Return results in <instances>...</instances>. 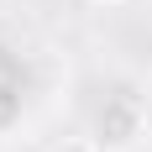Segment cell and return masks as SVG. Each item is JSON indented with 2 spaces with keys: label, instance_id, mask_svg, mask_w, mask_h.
<instances>
[{
  "label": "cell",
  "instance_id": "3957f363",
  "mask_svg": "<svg viewBox=\"0 0 152 152\" xmlns=\"http://www.w3.org/2000/svg\"><path fill=\"white\" fill-rule=\"evenodd\" d=\"M100 5H121V0H100Z\"/></svg>",
  "mask_w": 152,
  "mask_h": 152
},
{
  "label": "cell",
  "instance_id": "6da1fadb",
  "mask_svg": "<svg viewBox=\"0 0 152 152\" xmlns=\"http://www.w3.org/2000/svg\"><path fill=\"white\" fill-rule=\"evenodd\" d=\"M89 142L100 152H137L147 142V110L131 94H110L89 121Z\"/></svg>",
  "mask_w": 152,
  "mask_h": 152
},
{
  "label": "cell",
  "instance_id": "7a4b0ae2",
  "mask_svg": "<svg viewBox=\"0 0 152 152\" xmlns=\"http://www.w3.org/2000/svg\"><path fill=\"white\" fill-rule=\"evenodd\" d=\"M47 152H100L89 137H68V142H58V147H47Z\"/></svg>",
  "mask_w": 152,
  "mask_h": 152
}]
</instances>
